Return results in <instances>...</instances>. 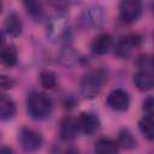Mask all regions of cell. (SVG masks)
I'll list each match as a JSON object with an SVG mask.
<instances>
[{
  "label": "cell",
  "instance_id": "obj_22",
  "mask_svg": "<svg viewBox=\"0 0 154 154\" xmlns=\"http://www.w3.org/2000/svg\"><path fill=\"white\" fill-rule=\"evenodd\" d=\"M137 64L141 67V71H146V72H150L152 73V70H153V58L150 55H142V57H140Z\"/></svg>",
  "mask_w": 154,
  "mask_h": 154
},
{
  "label": "cell",
  "instance_id": "obj_20",
  "mask_svg": "<svg viewBox=\"0 0 154 154\" xmlns=\"http://www.w3.org/2000/svg\"><path fill=\"white\" fill-rule=\"evenodd\" d=\"M23 5H24L26 12L35 20H40L43 17V7H42L41 2H37V1H25Z\"/></svg>",
  "mask_w": 154,
  "mask_h": 154
},
{
  "label": "cell",
  "instance_id": "obj_4",
  "mask_svg": "<svg viewBox=\"0 0 154 154\" xmlns=\"http://www.w3.org/2000/svg\"><path fill=\"white\" fill-rule=\"evenodd\" d=\"M105 76L100 71L85 75L81 81V94L85 99H94L101 90Z\"/></svg>",
  "mask_w": 154,
  "mask_h": 154
},
{
  "label": "cell",
  "instance_id": "obj_7",
  "mask_svg": "<svg viewBox=\"0 0 154 154\" xmlns=\"http://www.w3.org/2000/svg\"><path fill=\"white\" fill-rule=\"evenodd\" d=\"M141 43V37L138 35H128L125 37H122L114 49V53L119 58H128L135 48H137Z\"/></svg>",
  "mask_w": 154,
  "mask_h": 154
},
{
  "label": "cell",
  "instance_id": "obj_5",
  "mask_svg": "<svg viewBox=\"0 0 154 154\" xmlns=\"http://www.w3.org/2000/svg\"><path fill=\"white\" fill-rule=\"evenodd\" d=\"M18 140H19V144L23 148V150H25L26 153H32L36 152L37 149L41 148L42 146V136L40 132H37L34 129H29V128H22L18 135Z\"/></svg>",
  "mask_w": 154,
  "mask_h": 154
},
{
  "label": "cell",
  "instance_id": "obj_15",
  "mask_svg": "<svg viewBox=\"0 0 154 154\" xmlns=\"http://www.w3.org/2000/svg\"><path fill=\"white\" fill-rule=\"evenodd\" d=\"M134 83H135V85L137 87L138 90H141V91H148L154 85L153 75L150 72L138 71L137 73L134 75Z\"/></svg>",
  "mask_w": 154,
  "mask_h": 154
},
{
  "label": "cell",
  "instance_id": "obj_16",
  "mask_svg": "<svg viewBox=\"0 0 154 154\" xmlns=\"http://www.w3.org/2000/svg\"><path fill=\"white\" fill-rule=\"evenodd\" d=\"M94 152L95 154H118V144L109 138H100L95 143Z\"/></svg>",
  "mask_w": 154,
  "mask_h": 154
},
{
  "label": "cell",
  "instance_id": "obj_27",
  "mask_svg": "<svg viewBox=\"0 0 154 154\" xmlns=\"http://www.w3.org/2000/svg\"><path fill=\"white\" fill-rule=\"evenodd\" d=\"M66 154H78L75 149H71V150H69V152H66Z\"/></svg>",
  "mask_w": 154,
  "mask_h": 154
},
{
  "label": "cell",
  "instance_id": "obj_6",
  "mask_svg": "<svg viewBox=\"0 0 154 154\" xmlns=\"http://www.w3.org/2000/svg\"><path fill=\"white\" fill-rule=\"evenodd\" d=\"M142 13V4L138 0H123L119 4V16L124 23L136 22Z\"/></svg>",
  "mask_w": 154,
  "mask_h": 154
},
{
  "label": "cell",
  "instance_id": "obj_26",
  "mask_svg": "<svg viewBox=\"0 0 154 154\" xmlns=\"http://www.w3.org/2000/svg\"><path fill=\"white\" fill-rule=\"evenodd\" d=\"M4 41H5V38H4V34L0 31V49L4 47Z\"/></svg>",
  "mask_w": 154,
  "mask_h": 154
},
{
  "label": "cell",
  "instance_id": "obj_19",
  "mask_svg": "<svg viewBox=\"0 0 154 154\" xmlns=\"http://www.w3.org/2000/svg\"><path fill=\"white\" fill-rule=\"evenodd\" d=\"M118 146H120L124 149H132L136 147V140L132 136V134L128 129H123L118 134Z\"/></svg>",
  "mask_w": 154,
  "mask_h": 154
},
{
  "label": "cell",
  "instance_id": "obj_25",
  "mask_svg": "<svg viewBox=\"0 0 154 154\" xmlns=\"http://www.w3.org/2000/svg\"><path fill=\"white\" fill-rule=\"evenodd\" d=\"M0 154H13V150L10 147H2L0 148Z\"/></svg>",
  "mask_w": 154,
  "mask_h": 154
},
{
  "label": "cell",
  "instance_id": "obj_11",
  "mask_svg": "<svg viewBox=\"0 0 154 154\" xmlns=\"http://www.w3.org/2000/svg\"><path fill=\"white\" fill-rule=\"evenodd\" d=\"M78 125L77 120H75L71 117H66L60 123V136L65 141H71L77 136L78 132Z\"/></svg>",
  "mask_w": 154,
  "mask_h": 154
},
{
  "label": "cell",
  "instance_id": "obj_23",
  "mask_svg": "<svg viewBox=\"0 0 154 154\" xmlns=\"http://www.w3.org/2000/svg\"><path fill=\"white\" fill-rule=\"evenodd\" d=\"M16 84L14 79H12L11 77L8 76H5V75H0V91H4V90H8L11 88H13Z\"/></svg>",
  "mask_w": 154,
  "mask_h": 154
},
{
  "label": "cell",
  "instance_id": "obj_12",
  "mask_svg": "<svg viewBox=\"0 0 154 154\" xmlns=\"http://www.w3.org/2000/svg\"><path fill=\"white\" fill-rule=\"evenodd\" d=\"M17 63V49L14 45H6L0 49V65L5 69L14 66Z\"/></svg>",
  "mask_w": 154,
  "mask_h": 154
},
{
  "label": "cell",
  "instance_id": "obj_10",
  "mask_svg": "<svg viewBox=\"0 0 154 154\" xmlns=\"http://www.w3.org/2000/svg\"><path fill=\"white\" fill-rule=\"evenodd\" d=\"M112 43H113V40H112L111 35H108V34H100L99 36H96L93 40L90 47H91L93 53H95L97 55H103V54H106L111 49Z\"/></svg>",
  "mask_w": 154,
  "mask_h": 154
},
{
  "label": "cell",
  "instance_id": "obj_14",
  "mask_svg": "<svg viewBox=\"0 0 154 154\" xmlns=\"http://www.w3.org/2000/svg\"><path fill=\"white\" fill-rule=\"evenodd\" d=\"M16 114V103L7 95H0V120H8Z\"/></svg>",
  "mask_w": 154,
  "mask_h": 154
},
{
  "label": "cell",
  "instance_id": "obj_24",
  "mask_svg": "<svg viewBox=\"0 0 154 154\" xmlns=\"http://www.w3.org/2000/svg\"><path fill=\"white\" fill-rule=\"evenodd\" d=\"M153 106H154L153 97H152V96L147 97V99L144 100V102H143V109H144V112H147L148 114H152V113H153V108H154Z\"/></svg>",
  "mask_w": 154,
  "mask_h": 154
},
{
  "label": "cell",
  "instance_id": "obj_21",
  "mask_svg": "<svg viewBox=\"0 0 154 154\" xmlns=\"http://www.w3.org/2000/svg\"><path fill=\"white\" fill-rule=\"evenodd\" d=\"M57 75L51 70H43L40 73V83L46 89H53L57 85Z\"/></svg>",
  "mask_w": 154,
  "mask_h": 154
},
{
  "label": "cell",
  "instance_id": "obj_2",
  "mask_svg": "<svg viewBox=\"0 0 154 154\" xmlns=\"http://www.w3.org/2000/svg\"><path fill=\"white\" fill-rule=\"evenodd\" d=\"M69 22L64 14L57 13L51 17V19L47 23V37L49 38V41H63L69 36Z\"/></svg>",
  "mask_w": 154,
  "mask_h": 154
},
{
  "label": "cell",
  "instance_id": "obj_28",
  "mask_svg": "<svg viewBox=\"0 0 154 154\" xmlns=\"http://www.w3.org/2000/svg\"><path fill=\"white\" fill-rule=\"evenodd\" d=\"M0 12H1V4H0Z\"/></svg>",
  "mask_w": 154,
  "mask_h": 154
},
{
  "label": "cell",
  "instance_id": "obj_18",
  "mask_svg": "<svg viewBox=\"0 0 154 154\" xmlns=\"http://www.w3.org/2000/svg\"><path fill=\"white\" fill-rule=\"evenodd\" d=\"M138 128L141 132L147 137L149 141L154 138V119L153 114H147L144 116L140 122H138Z\"/></svg>",
  "mask_w": 154,
  "mask_h": 154
},
{
  "label": "cell",
  "instance_id": "obj_1",
  "mask_svg": "<svg viewBox=\"0 0 154 154\" xmlns=\"http://www.w3.org/2000/svg\"><path fill=\"white\" fill-rule=\"evenodd\" d=\"M26 109L31 118L36 120H42L49 117L52 112V101L47 95L34 91L28 95Z\"/></svg>",
  "mask_w": 154,
  "mask_h": 154
},
{
  "label": "cell",
  "instance_id": "obj_9",
  "mask_svg": "<svg viewBox=\"0 0 154 154\" xmlns=\"http://www.w3.org/2000/svg\"><path fill=\"white\" fill-rule=\"evenodd\" d=\"M77 125L82 132L91 135L100 128V119L97 118V116L93 113L82 112L77 119Z\"/></svg>",
  "mask_w": 154,
  "mask_h": 154
},
{
  "label": "cell",
  "instance_id": "obj_3",
  "mask_svg": "<svg viewBox=\"0 0 154 154\" xmlns=\"http://www.w3.org/2000/svg\"><path fill=\"white\" fill-rule=\"evenodd\" d=\"M105 23V12L101 6L91 5L87 7L79 17V24L84 29H99Z\"/></svg>",
  "mask_w": 154,
  "mask_h": 154
},
{
  "label": "cell",
  "instance_id": "obj_17",
  "mask_svg": "<svg viewBox=\"0 0 154 154\" xmlns=\"http://www.w3.org/2000/svg\"><path fill=\"white\" fill-rule=\"evenodd\" d=\"M59 60L63 65L65 66H72L77 63L78 60V53L76 49L71 46H65L60 52H59Z\"/></svg>",
  "mask_w": 154,
  "mask_h": 154
},
{
  "label": "cell",
  "instance_id": "obj_13",
  "mask_svg": "<svg viewBox=\"0 0 154 154\" xmlns=\"http://www.w3.org/2000/svg\"><path fill=\"white\" fill-rule=\"evenodd\" d=\"M5 30L12 37H17L22 34L23 24H22V20L17 13L12 12L7 16V18L5 20Z\"/></svg>",
  "mask_w": 154,
  "mask_h": 154
},
{
  "label": "cell",
  "instance_id": "obj_8",
  "mask_svg": "<svg viewBox=\"0 0 154 154\" xmlns=\"http://www.w3.org/2000/svg\"><path fill=\"white\" fill-rule=\"evenodd\" d=\"M107 105L114 111H126L130 105L129 94L124 89H114L107 96Z\"/></svg>",
  "mask_w": 154,
  "mask_h": 154
}]
</instances>
